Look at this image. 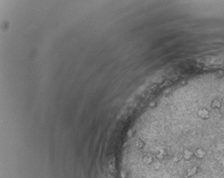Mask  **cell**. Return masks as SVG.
<instances>
[{
	"mask_svg": "<svg viewBox=\"0 0 224 178\" xmlns=\"http://www.w3.org/2000/svg\"><path fill=\"white\" fill-rule=\"evenodd\" d=\"M206 64L207 65H224V57L210 58L209 59H206Z\"/></svg>",
	"mask_w": 224,
	"mask_h": 178,
	"instance_id": "6da1fadb",
	"label": "cell"
},
{
	"mask_svg": "<svg viewBox=\"0 0 224 178\" xmlns=\"http://www.w3.org/2000/svg\"><path fill=\"white\" fill-rule=\"evenodd\" d=\"M199 168L198 166H192L190 169L187 170L186 173V177L187 178H192L193 177H194V176H196L199 173Z\"/></svg>",
	"mask_w": 224,
	"mask_h": 178,
	"instance_id": "7a4b0ae2",
	"label": "cell"
},
{
	"mask_svg": "<svg viewBox=\"0 0 224 178\" xmlns=\"http://www.w3.org/2000/svg\"><path fill=\"white\" fill-rule=\"evenodd\" d=\"M193 156H194V153L190 149H185L182 152V158L185 161H190L192 159Z\"/></svg>",
	"mask_w": 224,
	"mask_h": 178,
	"instance_id": "3957f363",
	"label": "cell"
},
{
	"mask_svg": "<svg viewBox=\"0 0 224 178\" xmlns=\"http://www.w3.org/2000/svg\"><path fill=\"white\" fill-rule=\"evenodd\" d=\"M198 115L199 117L202 118V119H208L210 117V113L208 112V110L205 109V108H202L200 109L198 111Z\"/></svg>",
	"mask_w": 224,
	"mask_h": 178,
	"instance_id": "277c9868",
	"label": "cell"
},
{
	"mask_svg": "<svg viewBox=\"0 0 224 178\" xmlns=\"http://www.w3.org/2000/svg\"><path fill=\"white\" fill-rule=\"evenodd\" d=\"M194 156H196V158H198L199 160L204 159L206 156V151L205 150L203 149V148H197L194 153Z\"/></svg>",
	"mask_w": 224,
	"mask_h": 178,
	"instance_id": "5b68a950",
	"label": "cell"
}]
</instances>
